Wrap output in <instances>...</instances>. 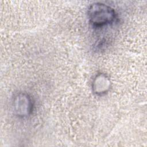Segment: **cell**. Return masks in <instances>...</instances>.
<instances>
[{
	"instance_id": "3",
	"label": "cell",
	"mask_w": 147,
	"mask_h": 147,
	"mask_svg": "<svg viewBox=\"0 0 147 147\" xmlns=\"http://www.w3.org/2000/svg\"><path fill=\"white\" fill-rule=\"evenodd\" d=\"M110 82L105 75L97 76L94 82L93 88L97 94H102L107 91L109 88Z\"/></svg>"
},
{
	"instance_id": "1",
	"label": "cell",
	"mask_w": 147,
	"mask_h": 147,
	"mask_svg": "<svg viewBox=\"0 0 147 147\" xmlns=\"http://www.w3.org/2000/svg\"><path fill=\"white\" fill-rule=\"evenodd\" d=\"M87 13L90 24L97 28L111 24L116 17L114 10L102 3H94L90 5Z\"/></svg>"
},
{
	"instance_id": "2",
	"label": "cell",
	"mask_w": 147,
	"mask_h": 147,
	"mask_svg": "<svg viewBox=\"0 0 147 147\" xmlns=\"http://www.w3.org/2000/svg\"><path fill=\"white\" fill-rule=\"evenodd\" d=\"M14 110L16 114L20 117H25L30 115L33 110V102L28 95L21 93L14 99Z\"/></svg>"
}]
</instances>
